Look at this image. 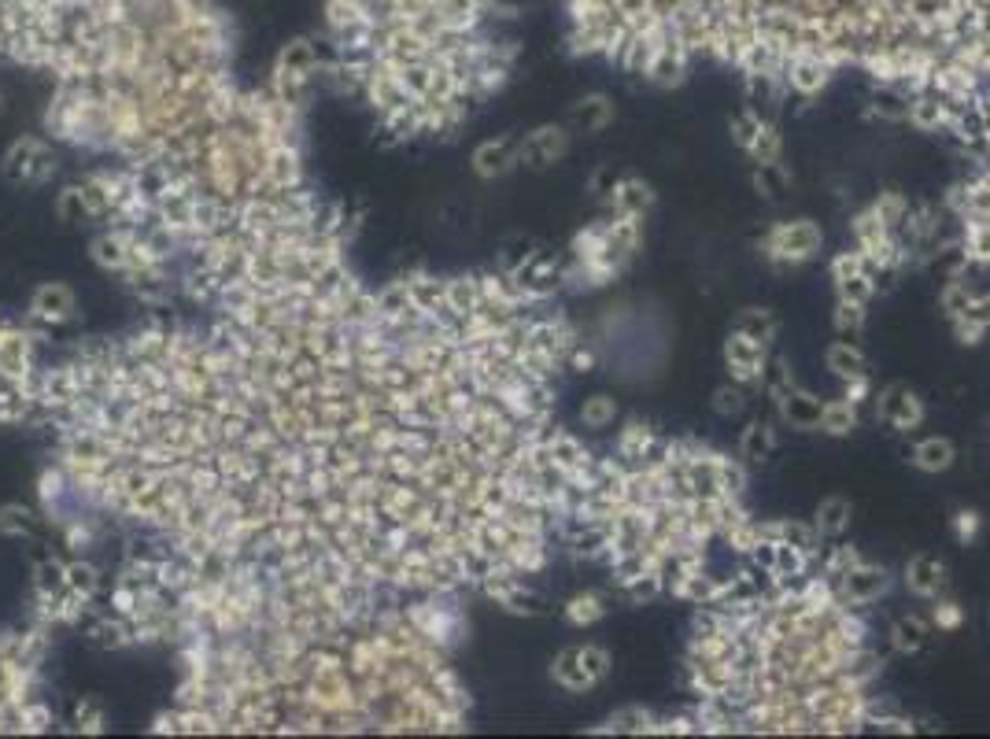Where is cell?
Wrapping results in <instances>:
<instances>
[{
    "mask_svg": "<svg viewBox=\"0 0 990 739\" xmlns=\"http://www.w3.org/2000/svg\"><path fill=\"white\" fill-rule=\"evenodd\" d=\"M957 458V447L946 441V436H928V441H920L913 447V466L924 473H942L950 470Z\"/></svg>",
    "mask_w": 990,
    "mask_h": 739,
    "instance_id": "5",
    "label": "cell"
},
{
    "mask_svg": "<svg viewBox=\"0 0 990 739\" xmlns=\"http://www.w3.org/2000/svg\"><path fill=\"white\" fill-rule=\"evenodd\" d=\"M725 355L732 362L735 381H758L762 378V341L746 333H732L725 344Z\"/></svg>",
    "mask_w": 990,
    "mask_h": 739,
    "instance_id": "3",
    "label": "cell"
},
{
    "mask_svg": "<svg viewBox=\"0 0 990 739\" xmlns=\"http://www.w3.org/2000/svg\"><path fill=\"white\" fill-rule=\"evenodd\" d=\"M905 581H909V588L917 595H939V588H942V563L936 555H920V558H913L909 563V569H905Z\"/></svg>",
    "mask_w": 990,
    "mask_h": 739,
    "instance_id": "6",
    "label": "cell"
},
{
    "mask_svg": "<svg viewBox=\"0 0 990 739\" xmlns=\"http://www.w3.org/2000/svg\"><path fill=\"white\" fill-rule=\"evenodd\" d=\"M817 426L825 429L828 436H846V433H854V426H857V404H850V399H836V404H825V407H820Z\"/></svg>",
    "mask_w": 990,
    "mask_h": 739,
    "instance_id": "9",
    "label": "cell"
},
{
    "mask_svg": "<svg viewBox=\"0 0 990 739\" xmlns=\"http://www.w3.org/2000/svg\"><path fill=\"white\" fill-rule=\"evenodd\" d=\"M961 315L973 322V330H968V344H976V336L990 325V296H979V299L968 296V304L961 307Z\"/></svg>",
    "mask_w": 990,
    "mask_h": 739,
    "instance_id": "15",
    "label": "cell"
},
{
    "mask_svg": "<svg viewBox=\"0 0 990 739\" xmlns=\"http://www.w3.org/2000/svg\"><path fill=\"white\" fill-rule=\"evenodd\" d=\"M931 621H936L939 629H957V625H961V606L957 603H939L936 611H931Z\"/></svg>",
    "mask_w": 990,
    "mask_h": 739,
    "instance_id": "20",
    "label": "cell"
},
{
    "mask_svg": "<svg viewBox=\"0 0 990 739\" xmlns=\"http://www.w3.org/2000/svg\"><path fill=\"white\" fill-rule=\"evenodd\" d=\"M850 521V503L843 495H831V500L820 503L817 510V532H825V537H836V532H843Z\"/></svg>",
    "mask_w": 990,
    "mask_h": 739,
    "instance_id": "10",
    "label": "cell"
},
{
    "mask_svg": "<svg viewBox=\"0 0 990 739\" xmlns=\"http://www.w3.org/2000/svg\"><path fill=\"white\" fill-rule=\"evenodd\" d=\"M828 370L836 373V378L843 381H854V378H865V355L854 348L850 341H839L828 348Z\"/></svg>",
    "mask_w": 990,
    "mask_h": 739,
    "instance_id": "8",
    "label": "cell"
},
{
    "mask_svg": "<svg viewBox=\"0 0 990 739\" xmlns=\"http://www.w3.org/2000/svg\"><path fill=\"white\" fill-rule=\"evenodd\" d=\"M765 248H769L765 256L777 259V263H806V259L820 248V230L809 219L783 222V226H777L769 233Z\"/></svg>",
    "mask_w": 990,
    "mask_h": 739,
    "instance_id": "2",
    "label": "cell"
},
{
    "mask_svg": "<svg viewBox=\"0 0 990 739\" xmlns=\"http://www.w3.org/2000/svg\"><path fill=\"white\" fill-rule=\"evenodd\" d=\"M865 256L862 251H843V256L831 263V274H836V282H846V278H857V274H865Z\"/></svg>",
    "mask_w": 990,
    "mask_h": 739,
    "instance_id": "17",
    "label": "cell"
},
{
    "mask_svg": "<svg viewBox=\"0 0 990 739\" xmlns=\"http://www.w3.org/2000/svg\"><path fill=\"white\" fill-rule=\"evenodd\" d=\"M603 614H606L603 599H599V595H592V592H584V595L569 599V606H566V617H569V621H573V625H595Z\"/></svg>",
    "mask_w": 990,
    "mask_h": 739,
    "instance_id": "12",
    "label": "cell"
},
{
    "mask_svg": "<svg viewBox=\"0 0 990 739\" xmlns=\"http://www.w3.org/2000/svg\"><path fill=\"white\" fill-rule=\"evenodd\" d=\"M976 529H979V518L973 510H961L957 514V540H973L976 537Z\"/></svg>",
    "mask_w": 990,
    "mask_h": 739,
    "instance_id": "21",
    "label": "cell"
},
{
    "mask_svg": "<svg viewBox=\"0 0 990 739\" xmlns=\"http://www.w3.org/2000/svg\"><path fill=\"white\" fill-rule=\"evenodd\" d=\"M584 52L677 78L695 60L802 97L865 71L905 97H942L990 74V0H562Z\"/></svg>",
    "mask_w": 990,
    "mask_h": 739,
    "instance_id": "1",
    "label": "cell"
},
{
    "mask_svg": "<svg viewBox=\"0 0 990 739\" xmlns=\"http://www.w3.org/2000/svg\"><path fill=\"white\" fill-rule=\"evenodd\" d=\"M924 636H928V625L913 614L902 617V621H894V629H891V640H894V648L899 651H920Z\"/></svg>",
    "mask_w": 990,
    "mask_h": 739,
    "instance_id": "11",
    "label": "cell"
},
{
    "mask_svg": "<svg viewBox=\"0 0 990 739\" xmlns=\"http://www.w3.org/2000/svg\"><path fill=\"white\" fill-rule=\"evenodd\" d=\"M862 318H865V311H862V304H846V299H839V311H836V325L839 330H862Z\"/></svg>",
    "mask_w": 990,
    "mask_h": 739,
    "instance_id": "18",
    "label": "cell"
},
{
    "mask_svg": "<svg viewBox=\"0 0 990 739\" xmlns=\"http://www.w3.org/2000/svg\"><path fill=\"white\" fill-rule=\"evenodd\" d=\"M758 163H765V167H772L780 159V134L772 126H762L758 130V137H754V145L746 148Z\"/></svg>",
    "mask_w": 990,
    "mask_h": 739,
    "instance_id": "14",
    "label": "cell"
},
{
    "mask_svg": "<svg viewBox=\"0 0 990 739\" xmlns=\"http://www.w3.org/2000/svg\"><path fill=\"white\" fill-rule=\"evenodd\" d=\"M880 415L894 429H909V426H917L920 418H924V407H920V399L913 396L909 389H891V392H887V399H883V407H880Z\"/></svg>",
    "mask_w": 990,
    "mask_h": 739,
    "instance_id": "4",
    "label": "cell"
},
{
    "mask_svg": "<svg viewBox=\"0 0 990 739\" xmlns=\"http://www.w3.org/2000/svg\"><path fill=\"white\" fill-rule=\"evenodd\" d=\"M614 415H618V407H614L610 396H592V399H584V407H581L584 426H592V429H606L614 422Z\"/></svg>",
    "mask_w": 990,
    "mask_h": 739,
    "instance_id": "13",
    "label": "cell"
},
{
    "mask_svg": "<svg viewBox=\"0 0 990 739\" xmlns=\"http://www.w3.org/2000/svg\"><path fill=\"white\" fill-rule=\"evenodd\" d=\"M555 680H558L562 688H569V691H584V688H592V685H595L592 673H587V666H584V651H581V648H569V651L558 654V662H555Z\"/></svg>",
    "mask_w": 990,
    "mask_h": 739,
    "instance_id": "7",
    "label": "cell"
},
{
    "mask_svg": "<svg viewBox=\"0 0 990 739\" xmlns=\"http://www.w3.org/2000/svg\"><path fill=\"white\" fill-rule=\"evenodd\" d=\"M758 130H762V119L758 115H740L732 123V134H735V141H740L743 148H751L754 145V137H758Z\"/></svg>",
    "mask_w": 990,
    "mask_h": 739,
    "instance_id": "19",
    "label": "cell"
},
{
    "mask_svg": "<svg viewBox=\"0 0 990 739\" xmlns=\"http://www.w3.org/2000/svg\"><path fill=\"white\" fill-rule=\"evenodd\" d=\"M839 285V299H846V304H868V296H873V278L868 274H857V278H846V282H836Z\"/></svg>",
    "mask_w": 990,
    "mask_h": 739,
    "instance_id": "16",
    "label": "cell"
}]
</instances>
